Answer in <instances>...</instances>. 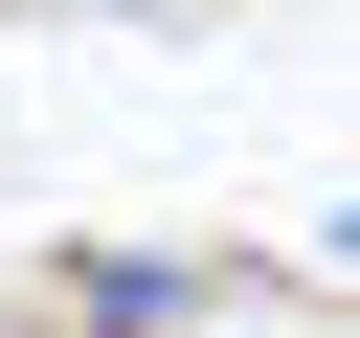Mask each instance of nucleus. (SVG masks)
I'll use <instances>...</instances> for the list:
<instances>
[{
  "label": "nucleus",
  "instance_id": "2",
  "mask_svg": "<svg viewBox=\"0 0 360 338\" xmlns=\"http://www.w3.org/2000/svg\"><path fill=\"white\" fill-rule=\"evenodd\" d=\"M315 270H338V293H360V203H338V225H315Z\"/></svg>",
  "mask_w": 360,
  "mask_h": 338
},
{
  "label": "nucleus",
  "instance_id": "1",
  "mask_svg": "<svg viewBox=\"0 0 360 338\" xmlns=\"http://www.w3.org/2000/svg\"><path fill=\"white\" fill-rule=\"evenodd\" d=\"M225 270L202 248H68V338H202Z\"/></svg>",
  "mask_w": 360,
  "mask_h": 338
}]
</instances>
